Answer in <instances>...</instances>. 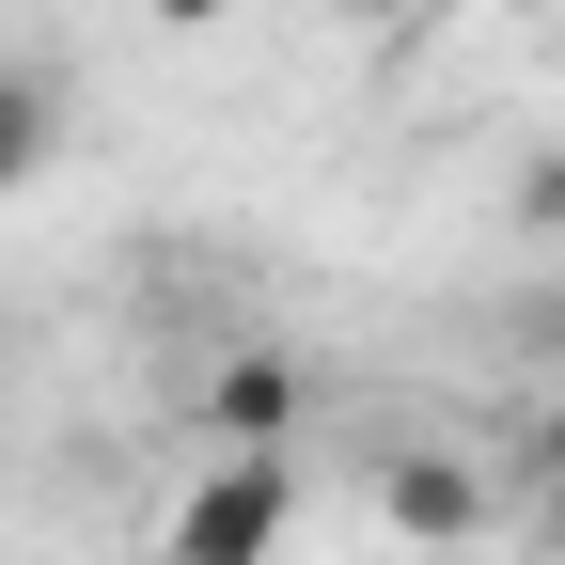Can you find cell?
<instances>
[{"label":"cell","instance_id":"cell-1","mask_svg":"<svg viewBox=\"0 0 565 565\" xmlns=\"http://www.w3.org/2000/svg\"><path fill=\"white\" fill-rule=\"evenodd\" d=\"M282 534H299V471H282V440H221L204 487L173 503L158 565H282Z\"/></svg>","mask_w":565,"mask_h":565},{"label":"cell","instance_id":"cell-2","mask_svg":"<svg viewBox=\"0 0 565 565\" xmlns=\"http://www.w3.org/2000/svg\"><path fill=\"white\" fill-rule=\"evenodd\" d=\"M377 519L408 550H471V534H503V487L471 456H440V440H408V456H377Z\"/></svg>","mask_w":565,"mask_h":565},{"label":"cell","instance_id":"cell-3","mask_svg":"<svg viewBox=\"0 0 565 565\" xmlns=\"http://www.w3.org/2000/svg\"><path fill=\"white\" fill-rule=\"evenodd\" d=\"M189 424H204V440H282V424H299V362H282V345H236V362H204Z\"/></svg>","mask_w":565,"mask_h":565},{"label":"cell","instance_id":"cell-4","mask_svg":"<svg viewBox=\"0 0 565 565\" xmlns=\"http://www.w3.org/2000/svg\"><path fill=\"white\" fill-rule=\"evenodd\" d=\"M47 158H63V79L47 63H0V204H17Z\"/></svg>","mask_w":565,"mask_h":565},{"label":"cell","instance_id":"cell-5","mask_svg":"<svg viewBox=\"0 0 565 565\" xmlns=\"http://www.w3.org/2000/svg\"><path fill=\"white\" fill-rule=\"evenodd\" d=\"M503 204H519V236H565V141H534V158H519V189H503Z\"/></svg>","mask_w":565,"mask_h":565},{"label":"cell","instance_id":"cell-6","mask_svg":"<svg viewBox=\"0 0 565 565\" xmlns=\"http://www.w3.org/2000/svg\"><path fill=\"white\" fill-rule=\"evenodd\" d=\"M519 503H534L519 534H534V550H565V471H519Z\"/></svg>","mask_w":565,"mask_h":565},{"label":"cell","instance_id":"cell-7","mask_svg":"<svg viewBox=\"0 0 565 565\" xmlns=\"http://www.w3.org/2000/svg\"><path fill=\"white\" fill-rule=\"evenodd\" d=\"M519 471H565V377L534 393V440H519Z\"/></svg>","mask_w":565,"mask_h":565},{"label":"cell","instance_id":"cell-8","mask_svg":"<svg viewBox=\"0 0 565 565\" xmlns=\"http://www.w3.org/2000/svg\"><path fill=\"white\" fill-rule=\"evenodd\" d=\"M141 17H158V32H221L236 0H141Z\"/></svg>","mask_w":565,"mask_h":565}]
</instances>
